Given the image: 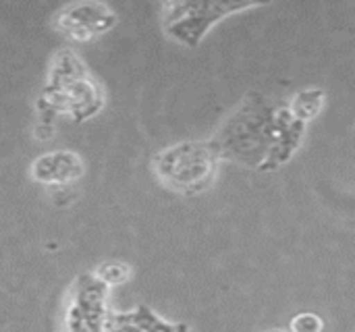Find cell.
I'll return each instance as SVG.
<instances>
[{"mask_svg": "<svg viewBox=\"0 0 355 332\" xmlns=\"http://www.w3.org/2000/svg\"><path fill=\"white\" fill-rule=\"evenodd\" d=\"M216 158L218 154L212 143H181L158 156L156 171L166 185L183 193H198L210 185Z\"/></svg>", "mask_w": 355, "mask_h": 332, "instance_id": "cell-1", "label": "cell"}, {"mask_svg": "<svg viewBox=\"0 0 355 332\" xmlns=\"http://www.w3.org/2000/svg\"><path fill=\"white\" fill-rule=\"evenodd\" d=\"M106 293L108 287L94 274L79 277L75 285L73 304L64 318L67 332H104L106 331Z\"/></svg>", "mask_w": 355, "mask_h": 332, "instance_id": "cell-2", "label": "cell"}, {"mask_svg": "<svg viewBox=\"0 0 355 332\" xmlns=\"http://www.w3.org/2000/svg\"><path fill=\"white\" fill-rule=\"evenodd\" d=\"M166 8H171L173 12V23H168L171 35L193 46L210 27V23H214L216 19L231 10L248 8V4H168Z\"/></svg>", "mask_w": 355, "mask_h": 332, "instance_id": "cell-3", "label": "cell"}, {"mask_svg": "<svg viewBox=\"0 0 355 332\" xmlns=\"http://www.w3.org/2000/svg\"><path fill=\"white\" fill-rule=\"evenodd\" d=\"M116 17L108 6L102 4H77L69 6L58 17V29L67 31L77 40H89L96 33H102L114 25Z\"/></svg>", "mask_w": 355, "mask_h": 332, "instance_id": "cell-4", "label": "cell"}, {"mask_svg": "<svg viewBox=\"0 0 355 332\" xmlns=\"http://www.w3.org/2000/svg\"><path fill=\"white\" fill-rule=\"evenodd\" d=\"M83 175V162L73 152H52L31 164V177L44 185H69Z\"/></svg>", "mask_w": 355, "mask_h": 332, "instance_id": "cell-5", "label": "cell"}, {"mask_svg": "<svg viewBox=\"0 0 355 332\" xmlns=\"http://www.w3.org/2000/svg\"><path fill=\"white\" fill-rule=\"evenodd\" d=\"M125 322H129L131 326H135L139 332H185V326H173V324H166L162 322L158 316H154L146 306H139L135 312L131 314H125L123 316Z\"/></svg>", "mask_w": 355, "mask_h": 332, "instance_id": "cell-6", "label": "cell"}, {"mask_svg": "<svg viewBox=\"0 0 355 332\" xmlns=\"http://www.w3.org/2000/svg\"><path fill=\"white\" fill-rule=\"evenodd\" d=\"M87 77L83 64L79 62V58L71 52H60L54 60V69H52V83L50 85H62L67 81H75Z\"/></svg>", "mask_w": 355, "mask_h": 332, "instance_id": "cell-7", "label": "cell"}, {"mask_svg": "<svg viewBox=\"0 0 355 332\" xmlns=\"http://www.w3.org/2000/svg\"><path fill=\"white\" fill-rule=\"evenodd\" d=\"M322 91H318V89H310V91H302V94H297L295 96V100H293V106H291V116L295 119V121H302V123H306L308 119H312V116H316L318 114V110H320V106H322Z\"/></svg>", "mask_w": 355, "mask_h": 332, "instance_id": "cell-8", "label": "cell"}, {"mask_svg": "<svg viewBox=\"0 0 355 332\" xmlns=\"http://www.w3.org/2000/svg\"><path fill=\"white\" fill-rule=\"evenodd\" d=\"M131 270L127 264H121V262H108V264H102L98 270H96V279L100 283H104L106 287L108 285H121L129 279Z\"/></svg>", "mask_w": 355, "mask_h": 332, "instance_id": "cell-9", "label": "cell"}, {"mask_svg": "<svg viewBox=\"0 0 355 332\" xmlns=\"http://www.w3.org/2000/svg\"><path fill=\"white\" fill-rule=\"evenodd\" d=\"M322 318L312 314V312H304V314H297L293 320H291V332H320L322 331Z\"/></svg>", "mask_w": 355, "mask_h": 332, "instance_id": "cell-10", "label": "cell"}, {"mask_svg": "<svg viewBox=\"0 0 355 332\" xmlns=\"http://www.w3.org/2000/svg\"><path fill=\"white\" fill-rule=\"evenodd\" d=\"M52 125L50 123H42V125H37V129H35V137H40V139H50L52 137Z\"/></svg>", "mask_w": 355, "mask_h": 332, "instance_id": "cell-11", "label": "cell"}, {"mask_svg": "<svg viewBox=\"0 0 355 332\" xmlns=\"http://www.w3.org/2000/svg\"><path fill=\"white\" fill-rule=\"evenodd\" d=\"M268 332H287V331H281V329H277V331H268Z\"/></svg>", "mask_w": 355, "mask_h": 332, "instance_id": "cell-12", "label": "cell"}]
</instances>
